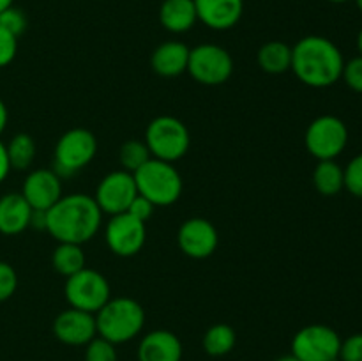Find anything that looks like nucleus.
Instances as JSON below:
<instances>
[{
	"mask_svg": "<svg viewBox=\"0 0 362 361\" xmlns=\"http://www.w3.org/2000/svg\"><path fill=\"white\" fill-rule=\"evenodd\" d=\"M198 21L212 30H230L240 21L244 0H194Z\"/></svg>",
	"mask_w": 362,
	"mask_h": 361,
	"instance_id": "dca6fc26",
	"label": "nucleus"
},
{
	"mask_svg": "<svg viewBox=\"0 0 362 361\" xmlns=\"http://www.w3.org/2000/svg\"><path fill=\"white\" fill-rule=\"evenodd\" d=\"M136 195L138 190L136 183H134V176L120 168L106 173L99 180L98 188H95L94 200L98 202L103 214L115 216L120 214V212H126Z\"/></svg>",
	"mask_w": 362,
	"mask_h": 361,
	"instance_id": "f8f14e48",
	"label": "nucleus"
},
{
	"mask_svg": "<svg viewBox=\"0 0 362 361\" xmlns=\"http://www.w3.org/2000/svg\"><path fill=\"white\" fill-rule=\"evenodd\" d=\"M304 144L308 152L318 161L336 159L349 144V127L339 117L320 115L308 126Z\"/></svg>",
	"mask_w": 362,
	"mask_h": 361,
	"instance_id": "1a4fd4ad",
	"label": "nucleus"
},
{
	"mask_svg": "<svg viewBox=\"0 0 362 361\" xmlns=\"http://www.w3.org/2000/svg\"><path fill=\"white\" fill-rule=\"evenodd\" d=\"M0 27L6 28L13 35L20 38L25 30H27V16L21 9L11 6L6 11L0 13Z\"/></svg>",
	"mask_w": 362,
	"mask_h": 361,
	"instance_id": "c85d7f7f",
	"label": "nucleus"
},
{
	"mask_svg": "<svg viewBox=\"0 0 362 361\" xmlns=\"http://www.w3.org/2000/svg\"><path fill=\"white\" fill-rule=\"evenodd\" d=\"M18 53V38L0 27V67L9 66Z\"/></svg>",
	"mask_w": 362,
	"mask_h": 361,
	"instance_id": "2f4dec72",
	"label": "nucleus"
},
{
	"mask_svg": "<svg viewBox=\"0 0 362 361\" xmlns=\"http://www.w3.org/2000/svg\"><path fill=\"white\" fill-rule=\"evenodd\" d=\"M66 301L71 308L98 314L112 297V287L105 275L90 268H83L76 275L66 278Z\"/></svg>",
	"mask_w": 362,
	"mask_h": 361,
	"instance_id": "0eeeda50",
	"label": "nucleus"
},
{
	"mask_svg": "<svg viewBox=\"0 0 362 361\" xmlns=\"http://www.w3.org/2000/svg\"><path fill=\"white\" fill-rule=\"evenodd\" d=\"M87 258H85V251L81 248V244L74 243H59L57 248L52 253V265L59 275L69 276L76 275L78 271H81L85 265Z\"/></svg>",
	"mask_w": 362,
	"mask_h": 361,
	"instance_id": "5701e85b",
	"label": "nucleus"
},
{
	"mask_svg": "<svg viewBox=\"0 0 362 361\" xmlns=\"http://www.w3.org/2000/svg\"><path fill=\"white\" fill-rule=\"evenodd\" d=\"M7 159H9L11 170H28L35 159L37 145L28 133L14 134L6 145Z\"/></svg>",
	"mask_w": 362,
	"mask_h": 361,
	"instance_id": "393cba45",
	"label": "nucleus"
},
{
	"mask_svg": "<svg viewBox=\"0 0 362 361\" xmlns=\"http://www.w3.org/2000/svg\"><path fill=\"white\" fill-rule=\"evenodd\" d=\"M105 239L110 251L117 257H134L144 248L147 239V227L129 212H120L110 216V222L106 223L105 229Z\"/></svg>",
	"mask_w": 362,
	"mask_h": 361,
	"instance_id": "9b49d317",
	"label": "nucleus"
},
{
	"mask_svg": "<svg viewBox=\"0 0 362 361\" xmlns=\"http://www.w3.org/2000/svg\"><path fill=\"white\" fill-rule=\"evenodd\" d=\"M258 67L269 74H283L292 67V46L283 41H269L260 46L257 55Z\"/></svg>",
	"mask_w": 362,
	"mask_h": 361,
	"instance_id": "412c9836",
	"label": "nucleus"
},
{
	"mask_svg": "<svg viewBox=\"0 0 362 361\" xmlns=\"http://www.w3.org/2000/svg\"><path fill=\"white\" fill-rule=\"evenodd\" d=\"M46 232L57 243L81 244L92 239L101 229L103 212L92 195H62L55 205L46 211Z\"/></svg>",
	"mask_w": 362,
	"mask_h": 361,
	"instance_id": "f257e3e1",
	"label": "nucleus"
},
{
	"mask_svg": "<svg viewBox=\"0 0 362 361\" xmlns=\"http://www.w3.org/2000/svg\"><path fill=\"white\" fill-rule=\"evenodd\" d=\"M237 343V333L230 324L219 322V324L211 326L205 331L204 338H202V347H204L205 354L212 357L226 356L233 350Z\"/></svg>",
	"mask_w": 362,
	"mask_h": 361,
	"instance_id": "b1692460",
	"label": "nucleus"
},
{
	"mask_svg": "<svg viewBox=\"0 0 362 361\" xmlns=\"http://www.w3.org/2000/svg\"><path fill=\"white\" fill-rule=\"evenodd\" d=\"M154 209H156V205L152 204V202L148 200V198L141 197V195L138 193L136 197H134V200L131 202L129 209H127L126 212L133 214L134 218H138V219H140V222L147 223L148 219L152 218V214H154Z\"/></svg>",
	"mask_w": 362,
	"mask_h": 361,
	"instance_id": "72a5a7b5",
	"label": "nucleus"
},
{
	"mask_svg": "<svg viewBox=\"0 0 362 361\" xmlns=\"http://www.w3.org/2000/svg\"><path fill=\"white\" fill-rule=\"evenodd\" d=\"M177 243L184 255L202 260L214 253L219 236L214 223L209 222L207 218H189L180 225L177 232Z\"/></svg>",
	"mask_w": 362,
	"mask_h": 361,
	"instance_id": "ddd939ff",
	"label": "nucleus"
},
{
	"mask_svg": "<svg viewBox=\"0 0 362 361\" xmlns=\"http://www.w3.org/2000/svg\"><path fill=\"white\" fill-rule=\"evenodd\" d=\"M313 184L315 190L324 197H334L345 188V173L341 165L336 163V159H324L318 161L313 170Z\"/></svg>",
	"mask_w": 362,
	"mask_h": 361,
	"instance_id": "4be33fe9",
	"label": "nucleus"
},
{
	"mask_svg": "<svg viewBox=\"0 0 362 361\" xmlns=\"http://www.w3.org/2000/svg\"><path fill=\"white\" fill-rule=\"evenodd\" d=\"M18 289V275L9 262L0 260V303L13 297Z\"/></svg>",
	"mask_w": 362,
	"mask_h": 361,
	"instance_id": "c756f323",
	"label": "nucleus"
},
{
	"mask_svg": "<svg viewBox=\"0 0 362 361\" xmlns=\"http://www.w3.org/2000/svg\"><path fill=\"white\" fill-rule=\"evenodd\" d=\"M53 335L64 345H87L92 338L98 336L95 315L69 306L67 310L60 311L53 321Z\"/></svg>",
	"mask_w": 362,
	"mask_h": 361,
	"instance_id": "4468645a",
	"label": "nucleus"
},
{
	"mask_svg": "<svg viewBox=\"0 0 362 361\" xmlns=\"http://www.w3.org/2000/svg\"><path fill=\"white\" fill-rule=\"evenodd\" d=\"M85 361H119V356L115 345L98 335L85 345Z\"/></svg>",
	"mask_w": 362,
	"mask_h": 361,
	"instance_id": "bb28decb",
	"label": "nucleus"
},
{
	"mask_svg": "<svg viewBox=\"0 0 362 361\" xmlns=\"http://www.w3.org/2000/svg\"><path fill=\"white\" fill-rule=\"evenodd\" d=\"M32 207L20 193H6L0 197V234L18 236L30 227Z\"/></svg>",
	"mask_w": 362,
	"mask_h": 361,
	"instance_id": "6ab92c4d",
	"label": "nucleus"
},
{
	"mask_svg": "<svg viewBox=\"0 0 362 361\" xmlns=\"http://www.w3.org/2000/svg\"><path fill=\"white\" fill-rule=\"evenodd\" d=\"M357 50H359V55H362V28L357 34Z\"/></svg>",
	"mask_w": 362,
	"mask_h": 361,
	"instance_id": "ea45409f",
	"label": "nucleus"
},
{
	"mask_svg": "<svg viewBox=\"0 0 362 361\" xmlns=\"http://www.w3.org/2000/svg\"><path fill=\"white\" fill-rule=\"evenodd\" d=\"M144 142L152 158L175 163L187 154L191 134L186 124L172 115H159L148 122Z\"/></svg>",
	"mask_w": 362,
	"mask_h": 361,
	"instance_id": "39448f33",
	"label": "nucleus"
},
{
	"mask_svg": "<svg viewBox=\"0 0 362 361\" xmlns=\"http://www.w3.org/2000/svg\"><path fill=\"white\" fill-rule=\"evenodd\" d=\"M198 21L194 0H163L159 7V23L172 34H184Z\"/></svg>",
	"mask_w": 362,
	"mask_h": 361,
	"instance_id": "aec40b11",
	"label": "nucleus"
},
{
	"mask_svg": "<svg viewBox=\"0 0 362 361\" xmlns=\"http://www.w3.org/2000/svg\"><path fill=\"white\" fill-rule=\"evenodd\" d=\"M345 173V190H349L354 197L362 198V154H357L343 168Z\"/></svg>",
	"mask_w": 362,
	"mask_h": 361,
	"instance_id": "cd10ccee",
	"label": "nucleus"
},
{
	"mask_svg": "<svg viewBox=\"0 0 362 361\" xmlns=\"http://www.w3.org/2000/svg\"><path fill=\"white\" fill-rule=\"evenodd\" d=\"M145 326V310L133 297H110L95 314V328L101 338L113 345L136 338Z\"/></svg>",
	"mask_w": 362,
	"mask_h": 361,
	"instance_id": "7ed1b4c3",
	"label": "nucleus"
},
{
	"mask_svg": "<svg viewBox=\"0 0 362 361\" xmlns=\"http://www.w3.org/2000/svg\"><path fill=\"white\" fill-rule=\"evenodd\" d=\"M341 78L352 91L362 94V55L354 57L352 60L345 62Z\"/></svg>",
	"mask_w": 362,
	"mask_h": 361,
	"instance_id": "7c9ffc66",
	"label": "nucleus"
},
{
	"mask_svg": "<svg viewBox=\"0 0 362 361\" xmlns=\"http://www.w3.org/2000/svg\"><path fill=\"white\" fill-rule=\"evenodd\" d=\"M98 154V138L85 127H73L59 138L53 154V172L62 179L83 170Z\"/></svg>",
	"mask_w": 362,
	"mask_h": 361,
	"instance_id": "423d86ee",
	"label": "nucleus"
},
{
	"mask_svg": "<svg viewBox=\"0 0 362 361\" xmlns=\"http://www.w3.org/2000/svg\"><path fill=\"white\" fill-rule=\"evenodd\" d=\"M356 4H357V7H359V11L362 13V0H356Z\"/></svg>",
	"mask_w": 362,
	"mask_h": 361,
	"instance_id": "79ce46f5",
	"label": "nucleus"
},
{
	"mask_svg": "<svg viewBox=\"0 0 362 361\" xmlns=\"http://www.w3.org/2000/svg\"><path fill=\"white\" fill-rule=\"evenodd\" d=\"M13 2L14 0H0V13H2V11H6L7 7L13 6Z\"/></svg>",
	"mask_w": 362,
	"mask_h": 361,
	"instance_id": "4c0bfd02",
	"label": "nucleus"
},
{
	"mask_svg": "<svg viewBox=\"0 0 362 361\" xmlns=\"http://www.w3.org/2000/svg\"><path fill=\"white\" fill-rule=\"evenodd\" d=\"M276 361H299V360H297V357L293 356V354H286V356L278 357V360H276Z\"/></svg>",
	"mask_w": 362,
	"mask_h": 361,
	"instance_id": "58836bf2",
	"label": "nucleus"
},
{
	"mask_svg": "<svg viewBox=\"0 0 362 361\" xmlns=\"http://www.w3.org/2000/svg\"><path fill=\"white\" fill-rule=\"evenodd\" d=\"M189 50L180 41H165L152 52L151 66L156 74L163 78L180 76L187 71Z\"/></svg>",
	"mask_w": 362,
	"mask_h": 361,
	"instance_id": "a211bd4d",
	"label": "nucleus"
},
{
	"mask_svg": "<svg viewBox=\"0 0 362 361\" xmlns=\"http://www.w3.org/2000/svg\"><path fill=\"white\" fill-rule=\"evenodd\" d=\"M21 195L30 204L32 209L48 211L52 205L62 198V180L53 172V168L32 170L23 180Z\"/></svg>",
	"mask_w": 362,
	"mask_h": 361,
	"instance_id": "2eb2a0df",
	"label": "nucleus"
},
{
	"mask_svg": "<svg viewBox=\"0 0 362 361\" xmlns=\"http://www.w3.org/2000/svg\"><path fill=\"white\" fill-rule=\"evenodd\" d=\"M343 67L345 59L341 50L324 35H306L292 46L290 71L308 87H331L341 78Z\"/></svg>",
	"mask_w": 362,
	"mask_h": 361,
	"instance_id": "f03ea898",
	"label": "nucleus"
},
{
	"mask_svg": "<svg viewBox=\"0 0 362 361\" xmlns=\"http://www.w3.org/2000/svg\"><path fill=\"white\" fill-rule=\"evenodd\" d=\"M182 342L168 329H154L138 343V361H180Z\"/></svg>",
	"mask_w": 362,
	"mask_h": 361,
	"instance_id": "f3484780",
	"label": "nucleus"
},
{
	"mask_svg": "<svg viewBox=\"0 0 362 361\" xmlns=\"http://www.w3.org/2000/svg\"><path fill=\"white\" fill-rule=\"evenodd\" d=\"M327 2H332V4H343V2H349V0H327Z\"/></svg>",
	"mask_w": 362,
	"mask_h": 361,
	"instance_id": "a19ab883",
	"label": "nucleus"
},
{
	"mask_svg": "<svg viewBox=\"0 0 362 361\" xmlns=\"http://www.w3.org/2000/svg\"><path fill=\"white\" fill-rule=\"evenodd\" d=\"M151 158L152 154L144 140H127L120 145L119 163L122 166V170H126V172L134 173Z\"/></svg>",
	"mask_w": 362,
	"mask_h": 361,
	"instance_id": "a878e982",
	"label": "nucleus"
},
{
	"mask_svg": "<svg viewBox=\"0 0 362 361\" xmlns=\"http://www.w3.org/2000/svg\"><path fill=\"white\" fill-rule=\"evenodd\" d=\"M341 338L325 324H308L292 338V353L299 361H339Z\"/></svg>",
	"mask_w": 362,
	"mask_h": 361,
	"instance_id": "9d476101",
	"label": "nucleus"
},
{
	"mask_svg": "<svg viewBox=\"0 0 362 361\" xmlns=\"http://www.w3.org/2000/svg\"><path fill=\"white\" fill-rule=\"evenodd\" d=\"M339 361H362V333H356L341 340Z\"/></svg>",
	"mask_w": 362,
	"mask_h": 361,
	"instance_id": "473e14b6",
	"label": "nucleus"
},
{
	"mask_svg": "<svg viewBox=\"0 0 362 361\" xmlns=\"http://www.w3.org/2000/svg\"><path fill=\"white\" fill-rule=\"evenodd\" d=\"M133 176L138 193L148 198L156 207L175 204L182 195V176L173 163L151 158Z\"/></svg>",
	"mask_w": 362,
	"mask_h": 361,
	"instance_id": "20e7f679",
	"label": "nucleus"
},
{
	"mask_svg": "<svg viewBox=\"0 0 362 361\" xmlns=\"http://www.w3.org/2000/svg\"><path fill=\"white\" fill-rule=\"evenodd\" d=\"M9 172H11V165H9V159H7L6 144L0 142V184L6 180V177L9 176Z\"/></svg>",
	"mask_w": 362,
	"mask_h": 361,
	"instance_id": "c9c22d12",
	"label": "nucleus"
},
{
	"mask_svg": "<svg viewBox=\"0 0 362 361\" xmlns=\"http://www.w3.org/2000/svg\"><path fill=\"white\" fill-rule=\"evenodd\" d=\"M186 73L200 85L216 87L230 80L233 73V59L223 46L204 42L189 50Z\"/></svg>",
	"mask_w": 362,
	"mask_h": 361,
	"instance_id": "6e6552de",
	"label": "nucleus"
},
{
	"mask_svg": "<svg viewBox=\"0 0 362 361\" xmlns=\"http://www.w3.org/2000/svg\"><path fill=\"white\" fill-rule=\"evenodd\" d=\"M46 211L42 209H32V214H30V227L28 229H34V230H46Z\"/></svg>",
	"mask_w": 362,
	"mask_h": 361,
	"instance_id": "f704fd0d",
	"label": "nucleus"
},
{
	"mask_svg": "<svg viewBox=\"0 0 362 361\" xmlns=\"http://www.w3.org/2000/svg\"><path fill=\"white\" fill-rule=\"evenodd\" d=\"M7 120H9V112H7L6 103H4L2 99H0V134H2L4 130H6Z\"/></svg>",
	"mask_w": 362,
	"mask_h": 361,
	"instance_id": "e433bc0d",
	"label": "nucleus"
}]
</instances>
